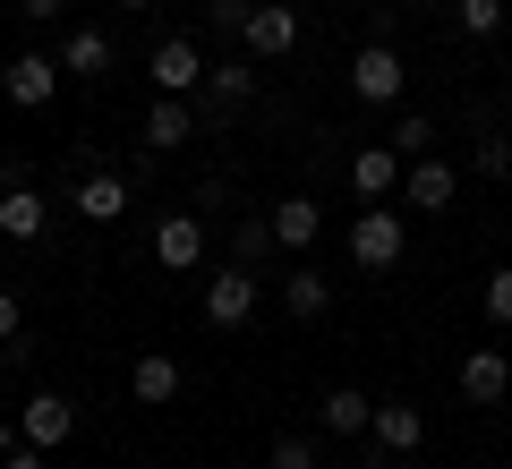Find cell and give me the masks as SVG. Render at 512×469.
Instances as JSON below:
<instances>
[{"label": "cell", "mask_w": 512, "mask_h": 469, "mask_svg": "<svg viewBox=\"0 0 512 469\" xmlns=\"http://www.w3.org/2000/svg\"><path fill=\"white\" fill-rule=\"evenodd\" d=\"M376 452H393V461H402V452H427V410L419 401H376Z\"/></svg>", "instance_id": "11"}, {"label": "cell", "mask_w": 512, "mask_h": 469, "mask_svg": "<svg viewBox=\"0 0 512 469\" xmlns=\"http://www.w3.org/2000/svg\"><path fill=\"white\" fill-rule=\"evenodd\" d=\"M419 9H453V0H419Z\"/></svg>", "instance_id": "35"}, {"label": "cell", "mask_w": 512, "mask_h": 469, "mask_svg": "<svg viewBox=\"0 0 512 469\" xmlns=\"http://www.w3.org/2000/svg\"><path fill=\"white\" fill-rule=\"evenodd\" d=\"M188 137H197V111H188V94H154V103H146V154H180Z\"/></svg>", "instance_id": "13"}, {"label": "cell", "mask_w": 512, "mask_h": 469, "mask_svg": "<svg viewBox=\"0 0 512 469\" xmlns=\"http://www.w3.org/2000/svg\"><path fill=\"white\" fill-rule=\"evenodd\" d=\"M26 350H35L26 342V307H18V290L0 282V367H26Z\"/></svg>", "instance_id": "23"}, {"label": "cell", "mask_w": 512, "mask_h": 469, "mask_svg": "<svg viewBox=\"0 0 512 469\" xmlns=\"http://www.w3.org/2000/svg\"><path fill=\"white\" fill-rule=\"evenodd\" d=\"M154 265H163V273H197L205 265V214L180 205V214L154 222Z\"/></svg>", "instance_id": "6"}, {"label": "cell", "mask_w": 512, "mask_h": 469, "mask_svg": "<svg viewBox=\"0 0 512 469\" xmlns=\"http://www.w3.org/2000/svg\"><path fill=\"white\" fill-rule=\"evenodd\" d=\"M43 222H52V205H43V188H26V180H9L0 188V239H43Z\"/></svg>", "instance_id": "17"}, {"label": "cell", "mask_w": 512, "mask_h": 469, "mask_svg": "<svg viewBox=\"0 0 512 469\" xmlns=\"http://www.w3.org/2000/svg\"><path fill=\"white\" fill-rule=\"evenodd\" d=\"M487 325H504V333H512V265H504V273H487Z\"/></svg>", "instance_id": "29"}, {"label": "cell", "mask_w": 512, "mask_h": 469, "mask_svg": "<svg viewBox=\"0 0 512 469\" xmlns=\"http://www.w3.org/2000/svg\"><path fill=\"white\" fill-rule=\"evenodd\" d=\"M384 145H393V154H410V163H419V154H436V128H427V111H402V120L384 128Z\"/></svg>", "instance_id": "25"}, {"label": "cell", "mask_w": 512, "mask_h": 469, "mask_svg": "<svg viewBox=\"0 0 512 469\" xmlns=\"http://www.w3.org/2000/svg\"><path fill=\"white\" fill-rule=\"evenodd\" d=\"M402 86H410V60L393 52V43H376V35H367L359 52H350V94H359V103L393 111V103H402Z\"/></svg>", "instance_id": "2"}, {"label": "cell", "mask_w": 512, "mask_h": 469, "mask_svg": "<svg viewBox=\"0 0 512 469\" xmlns=\"http://www.w3.org/2000/svg\"><path fill=\"white\" fill-rule=\"evenodd\" d=\"M265 256H274V214H248V222L231 231V265L265 273Z\"/></svg>", "instance_id": "22"}, {"label": "cell", "mask_w": 512, "mask_h": 469, "mask_svg": "<svg viewBox=\"0 0 512 469\" xmlns=\"http://www.w3.org/2000/svg\"><path fill=\"white\" fill-rule=\"evenodd\" d=\"M180 359H171V350H146V359H137V367H128V393H137V401H146V410H171V401H180Z\"/></svg>", "instance_id": "16"}, {"label": "cell", "mask_w": 512, "mask_h": 469, "mask_svg": "<svg viewBox=\"0 0 512 469\" xmlns=\"http://www.w3.org/2000/svg\"><path fill=\"white\" fill-rule=\"evenodd\" d=\"M299 35H308V18H299L291 0H256V18H248V35H239V43H248V60L265 69V60H291Z\"/></svg>", "instance_id": "4"}, {"label": "cell", "mask_w": 512, "mask_h": 469, "mask_svg": "<svg viewBox=\"0 0 512 469\" xmlns=\"http://www.w3.org/2000/svg\"><path fill=\"white\" fill-rule=\"evenodd\" d=\"M282 307H291L299 325H316V316L333 307V282H325L316 265H291V273H282Z\"/></svg>", "instance_id": "20"}, {"label": "cell", "mask_w": 512, "mask_h": 469, "mask_svg": "<svg viewBox=\"0 0 512 469\" xmlns=\"http://www.w3.org/2000/svg\"><path fill=\"white\" fill-rule=\"evenodd\" d=\"M197 94H205V111H214V120H222V111H239V103H256V60H214Z\"/></svg>", "instance_id": "18"}, {"label": "cell", "mask_w": 512, "mask_h": 469, "mask_svg": "<svg viewBox=\"0 0 512 469\" xmlns=\"http://www.w3.org/2000/svg\"><path fill=\"white\" fill-rule=\"evenodd\" d=\"M316 427H325V435H367V427H376V401H367L359 384H333V393L316 401Z\"/></svg>", "instance_id": "19"}, {"label": "cell", "mask_w": 512, "mask_h": 469, "mask_svg": "<svg viewBox=\"0 0 512 469\" xmlns=\"http://www.w3.org/2000/svg\"><path fill=\"white\" fill-rule=\"evenodd\" d=\"M256 307H265V282H256L248 265H222L214 282H205V325L214 333H248Z\"/></svg>", "instance_id": "3"}, {"label": "cell", "mask_w": 512, "mask_h": 469, "mask_svg": "<svg viewBox=\"0 0 512 469\" xmlns=\"http://www.w3.org/2000/svg\"><path fill=\"white\" fill-rule=\"evenodd\" d=\"M18 435H26V444H43V452H52V444H69V435H77V401H69V393H26Z\"/></svg>", "instance_id": "10"}, {"label": "cell", "mask_w": 512, "mask_h": 469, "mask_svg": "<svg viewBox=\"0 0 512 469\" xmlns=\"http://www.w3.org/2000/svg\"><path fill=\"white\" fill-rule=\"evenodd\" d=\"M402 171H410V154H393V145H359V154H350V188H359L367 205L402 197Z\"/></svg>", "instance_id": "7"}, {"label": "cell", "mask_w": 512, "mask_h": 469, "mask_svg": "<svg viewBox=\"0 0 512 469\" xmlns=\"http://www.w3.org/2000/svg\"><path fill=\"white\" fill-rule=\"evenodd\" d=\"M504 120H512V86H504Z\"/></svg>", "instance_id": "36"}, {"label": "cell", "mask_w": 512, "mask_h": 469, "mask_svg": "<svg viewBox=\"0 0 512 469\" xmlns=\"http://www.w3.org/2000/svg\"><path fill=\"white\" fill-rule=\"evenodd\" d=\"M60 77H69V69H60V52H18L9 69H0V94H9L18 111H43L60 94Z\"/></svg>", "instance_id": "5"}, {"label": "cell", "mask_w": 512, "mask_h": 469, "mask_svg": "<svg viewBox=\"0 0 512 469\" xmlns=\"http://www.w3.org/2000/svg\"><path fill=\"white\" fill-rule=\"evenodd\" d=\"M146 69H154V94H197V86H205V52H197L188 35H163Z\"/></svg>", "instance_id": "9"}, {"label": "cell", "mask_w": 512, "mask_h": 469, "mask_svg": "<svg viewBox=\"0 0 512 469\" xmlns=\"http://www.w3.org/2000/svg\"><path fill=\"white\" fill-rule=\"evenodd\" d=\"M137 469H154V461H137Z\"/></svg>", "instance_id": "37"}, {"label": "cell", "mask_w": 512, "mask_h": 469, "mask_svg": "<svg viewBox=\"0 0 512 469\" xmlns=\"http://www.w3.org/2000/svg\"><path fill=\"white\" fill-rule=\"evenodd\" d=\"M120 9H154V0H120Z\"/></svg>", "instance_id": "34"}, {"label": "cell", "mask_w": 512, "mask_h": 469, "mask_svg": "<svg viewBox=\"0 0 512 469\" xmlns=\"http://www.w3.org/2000/svg\"><path fill=\"white\" fill-rule=\"evenodd\" d=\"M60 69L69 77H103L111 69V35L103 26H69V35H60Z\"/></svg>", "instance_id": "21"}, {"label": "cell", "mask_w": 512, "mask_h": 469, "mask_svg": "<svg viewBox=\"0 0 512 469\" xmlns=\"http://www.w3.org/2000/svg\"><path fill=\"white\" fill-rule=\"evenodd\" d=\"M18 18H35V26H60V18H69V0H18Z\"/></svg>", "instance_id": "30"}, {"label": "cell", "mask_w": 512, "mask_h": 469, "mask_svg": "<svg viewBox=\"0 0 512 469\" xmlns=\"http://www.w3.org/2000/svg\"><path fill=\"white\" fill-rule=\"evenodd\" d=\"M69 205H77L86 222H120V214H128V180H120V171H103V163H94V171H77Z\"/></svg>", "instance_id": "14"}, {"label": "cell", "mask_w": 512, "mask_h": 469, "mask_svg": "<svg viewBox=\"0 0 512 469\" xmlns=\"http://www.w3.org/2000/svg\"><path fill=\"white\" fill-rule=\"evenodd\" d=\"M316 239H325V205H316V197H282L274 205V248L282 256H308Z\"/></svg>", "instance_id": "15"}, {"label": "cell", "mask_w": 512, "mask_h": 469, "mask_svg": "<svg viewBox=\"0 0 512 469\" xmlns=\"http://www.w3.org/2000/svg\"><path fill=\"white\" fill-rule=\"evenodd\" d=\"M248 18H256V0H205V26L214 35H248Z\"/></svg>", "instance_id": "27"}, {"label": "cell", "mask_w": 512, "mask_h": 469, "mask_svg": "<svg viewBox=\"0 0 512 469\" xmlns=\"http://www.w3.org/2000/svg\"><path fill=\"white\" fill-rule=\"evenodd\" d=\"M9 452H18V427H9V418H0V461H9Z\"/></svg>", "instance_id": "33"}, {"label": "cell", "mask_w": 512, "mask_h": 469, "mask_svg": "<svg viewBox=\"0 0 512 469\" xmlns=\"http://www.w3.org/2000/svg\"><path fill=\"white\" fill-rule=\"evenodd\" d=\"M504 18H512V0H453V26L470 43H487V35H504Z\"/></svg>", "instance_id": "24"}, {"label": "cell", "mask_w": 512, "mask_h": 469, "mask_svg": "<svg viewBox=\"0 0 512 469\" xmlns=\"http://www.w3.org/2000/svg\"><path fill=\"white\" fill-rule=\"evenodd\" d=\"M504 410H512V401H504Z\"/></svg>", "instance_id": "38"}, {"label": "cell", "mask_w": 512, "mask_h": 469, "mask_svg": "<svg viewBox=\"0 0 512 469\" xmlns=\"http://www.w3.org/2000/svg\"><path fill=\"white\" fill-rule=\"evenodd\" d=\"M487 180H512V137H478V154H470Z\"/></svg>", "instance_id": "28"}, {"label": "cell", "mask_w": 512, "mask_h": 469, "mask_svg": "<svg viewBox=\"0 0 512 469\" xmlns=\"http://www.w3.org/2000/svg\"><path fill=\"white\" fill-rule=\"evenodd\" d=\"M453 197H461V171L444 163V154H419V163L402 171V205H427V214H444Z\"/></svg>", "instance_id": "12"}, {"label": "cell", "mask_w": 512, "mask_h": 469, "mask_svg": "<svg viewBox=\"0 0 512 469\" xmlns=\"http://www.w3.org/2000/svg\"><path fill=\"white\" fill-rule=\"evenodd\" d=\"M461 401H478V410H504V401H512V359L495 342L461 359Z\"/></svg>", "instance_id": "8"}, {"label": "cell", "mask_w": 512, "mask_h": 469, "mask_svg": "<svg viewBox=\"0 0 512 469\" xmlns=\"http://www.w3.org/2000/svg\"><path fill=\"white\" fill-rule=\"evenodd\" d=\"M350 469H393V452H359V461H350Z\"/></svg>", "instance_id": "32"}, {"label": "cell", "mask_w": 512, "mask_h": 469, "mask_svg": "<svg viewBox=\"0 0 512 469\" xmlns=\"http://www.w3.org/2000/svg\"><path fill=\"white\" fill-rule=\"evenodd\" d=\"M0 469H52V452H43V444H26V435H18V452H9Z\"/></svg>", "instance_id": "31"}, {"label": "cell", "mask_w": 512, "mask_h": 469, "mask_svg": "<svg viewBox=\"0 0 512 469\" xmlns=\"http://www.w3.org/2000/svg\"><path fill=\"white\" fill-rule=\"evenodd\" d=\"M265 469H325V444L316 435H274V461Z\"/></svg>", "instance_id": "26"}, {"label": "cell", "mask_w": 512, "mask_h": 469, "mask_svg": "<svg viewBox=\"0 0 512 469\" xmlns=\"http://www.w3.org/2000/svg\"><path fill=\"white\" fill-rule=\"evenodd\" d=\"M402 248H410L402 214H393V205H359V222H350V265H359V273H393Z\"/></svg>", "instance_id": "1"}]
</instances>
